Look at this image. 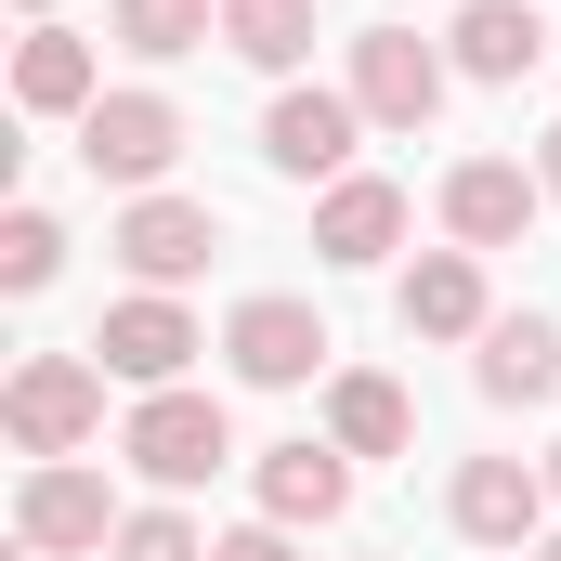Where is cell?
Returning <instances> with one entry per match:
<instances>
[{
    "label": "cell",
    "mask_w": 561,
    "mask_h": 561,
    "mask_svg": "<svg viewBox=\"0 0 561 561\" xmlns=\"http://www.w3.org/2000/svg\"><path fill=\"white\" fill-rule=\"evenodd\" d=\"M222 39H236V53H249V66H300V53H313V0H222Z\"/></svg>",
    "instance_id": "cell-19"
},
{
    "label": "cell",
    "mask_w": 561,
    "mask_h": 561,
    "mask_svg": "<svg viewBox=\"0 0 561 561\" xmlns=\"http://www.w3.org/2000/svg\"><path fill=\"white\" fill-rule=\"evenodd\" d=\"M536 183H549V209H561V118H549V157H536Z\"/></svg>",
    "instance_id": "cell-24"
},
{
    "label": "cell",
    "mask_w": 561,
    "mask_h": 561,
    "mask_svg": "<svg viewBox=\"0 0 561 561\" xmlns=\"http://www.w3.org/2000/svg\"><path fill=\"white\" fill-rule=\"evenodd\" d=\"M183 157V105L170 92H105L92 118H79V170L92 183H157Z\"/></svg>",
    "instance_id": "cell-7"
},
{
    "label": "cell",
    "mask_w": 561,
    "mask_h": 561,
    "mask_svg": "<svg viewBox=\"0 0 561 561\" xmlns=\"http://www.w3.org/2000/svg\"><path fill=\"white\" fill-rule=\"evenodd\" d=\"M405 327L419 340H483L496 313H483V249H431L419 275H405Z\"/></svg>",
    "instance_id": "cell-18"
},
{
    "label": "cell",
    "mask_w": 561,
    "mask_h": 561,
    "mask_svg": "<svg viewBox=\"0 0 561 561\" xmlns=\"http://www.w3.org/2000/svg\"><path fill=\"white\" fill-rule=\"evenodd\" d=\"M444 39H457V79H496V92H510V79H536V53H549V13H536V0H470Z\"/></svg>",
    "instance_id": "cell-13"
},
{
    "label": "cell",
    "mask_w": 561,
    "mask_h": 561,
    "mask_svg": "<svg viewBox=\"0 0 561 561\" xmlns=\"http://www.w3.org/2000/svg\"><path fill=\"white\" fill-rule=\"evenodd\" d=\"M209 561H300V549H287V523H236V536H222Z\"/></svg>",
    "instance_id": "cell-23"
},
{
    "label": "cell",
    "mask_w": 561,
    "mask_h": 561,
    "mask_svg": "<svg viewBox=\"0 0 561 561\" xmlns=\"http://www.w3.org/2000/svg\"><path fill=\"white\" fill-rule=\"evenodd\" d=\"M0 431H13L26 457H79V444L105 431V366H92V353H26L13 392H0Z\"/></svg>",
    "instance_id": "cell-1"
},
{
    "label": "cell",
    "mask_w": 561,
    "mask_h": 561,
    "mask_svg": "<svg viewBox=\"0 0 561 561\" xmlns=\"http://www.w3.org/2000/svg\"><path fill=\"white\" fill-rule=\"evenodd\" d=\"M53 275H66V222H53V209H13V222H0V287L39 300Z\"/></svg>",
    "instance_id": "cell-20"
},
{
    "label": "cell",
    "mask_w": 561,
    "mask_h": 561,
    "mask_svg": "<svg viewBox=\"0 0 561 561\" xmlns=\"http://www.w3.org/2000/svg\"><path fill=\"white\" fill-rule=\"evenodd\" d=\"M353 131H366V105H353V92H275L262 157H275L287 183H340V170H353Z\"/></svg>",
    "instance_id": "cell-10"
},
{
    "label": "cell",
    "mask_w": 561,
    "mask_h": 561,
    "mask_svg": "<svg viewBox=\"0 0 561 561\" xmlns=\"http://www.w3.org/2000/svg\"><path fill=\"white\" fill-rule=\"evenodd\" d=\"M536 209H549V183H536L523 157H457V170H444V236H457V249H523Z\"/></svg>",
    "instance_id": "cell-8"
},
{
    "label": "cell",
    "mask_w": 561,
    "mask_h": 561,
    "mask_svg": "<svg viewBox=\"0 0 561 561\" xmlns=\"http://www.w3.org/2000/svg\"><path fill=\"white\" fill-rule=\"evenodd\" d=\"M209 26H222V0H118V39L157 53V66H170V53H196Z\"/></svg>",
    "instance_id": "cell-21"
},
{
    "label": "cell",
    "mask_w": 561,
    "mask_h": 561,
    "mask_svg": "<svg viewBox=\"0 0 561 561\" xmlns=\"http://www.w3.org/2000/svg\"><path fill=\"white\" fill-rule=\"evenodd\" d=\"M536 523H549V470H523V457H470L457 470V536L470 549H536Z\"/></svg>",
    "instance_id": "cell-11"
},
{
    "label": "cell",
    "mask_w": 561,
    "mask_h": 561,
    "mask_svg": "<svg viewBox=\"0 0 561 561\" xmlns=\"http://www.w3.org/2000/svg\"><path fill=\"white\" fill-rule=\"evenodd\" d=\"M118 496H105V470H79V457H39L26 483H13V536L26 549H118Z\"/></svg>",
    "instance_id": "cell-6"
},
{
    "label": "cell",
    "mask_w": 561,
    "mask_h": 561,
    "mask_svg": "<svg viewBox=\"0 0 561 561\" xmlns=\"http://www.w3.org/2000/svg\"><path fill=\"white\" fill-rule=\"evenodd\" d=\"M327 444H340V457H405V444H419V405H405L379 366H340V379H327Z\"/></svg>",
    "instance_id": "cell-16"
},
{
    "label": "cell",
    "mask_w": 561,
    "mask_h": 561,
    "mask_svg": "<svg viewBox=\"0 0 561 561\" xmlns=\"http://www.w3.org/2000/svg\"><path fill=\"white\" fill-rule=\"evenodd\" d=\"M118 457H131L144 483H209L222 457H236V419H222V392H144L131 405V431H118Z\"/></svg>",
    "instance_id": "cell-2"
},
{
    "label": "cell",
    "mask_w": 561,
    "mask_h": 561,
    "mask_svg": "<svg viewBox=\"0 0 561 561\" xmlns=\"http://www.w3.org/2000/svg\"><path fill=\"white\" fill-rule=\"evenodd\" d=\"M13 105H26V118H92V105H105L92 39H79V26H26V53H13Z\"/></svg>",
    "instance_id": "cell-14"
},
{
    "label": "cell",
    "mask_w": 561,
    "mask_h": 561,
    "mask_svg": "<svg viewBox=\"0 0 561 561\" xmlns=\"http://www.w3.org/2000/svg\"><path fill=\"white\" fill-rule=\"evenodd\" d=\"M523 561H561V536H536V549H523Z\"/></svg>",
    "instance_id": "cell-26"
},
{
    "label": "cell",
    "mask_w": 561,
    "mask_h": 561,
    "mask_svg": "<svg viewBox=\"0 0 561 561\" xmlns=\"http://www.w3.org/2000/svg\"><path fill=\"white\" fill-rule=\"evenodd\" d=\"M209 249H222V209H209V196H131V209H118V262H131L144 287L209 275Z\"/></svg>",
    "instance_id": "cell-9"
},
{
    "label": "cell",
    "mask_w": 561,
    "mask_h": 561,
    "mask_svg": "<svg viewBox=\"0 0 561 561\" xmlns=\"http://www.w3.org/2000/svg\"><path fill=\"white\" fill-rule=\"evenodd\" d=\"M470 379H483L496 405L561 392V327H549V313H496V327H483V353H470Z\"/></svg>",
    "instance_id": "cell-17"
},
{
    "label": "cell",
    "mask_w": 561,
    "mask_h": 561,
    "mask_svg": "<svg viewBox=\"0 0 561 561\" xmlns=\"http://www.w3.org/2000/svg\"><path fill=\"white\" fill-rule=\"evenodd\" d=\"M222 353H236V379H249V392H300L340 340H327V313H313V300L262 287V300H236V313H222Z\"/></svg>",
    "instance_id": "cell-3"
},
{
    "label": "cell",
    "mask_w": 561,
    "mask_h": 561,
    "mask_svg": "<svg viewBox=\"0 0 561 561\" xmlns=\"http://www.w3.org/2000/svg\"><path fill=\"white\" fill-rule=\"evenodd\" d=\"M105 561H209V536H196L183 510H131V523H118V549H105Z\"/></svg>",
    "instance_id": "cell-22"
},
{
    "label": "cell",
    "mask_w": 561,
    "mask_h": 561,
    "mask_svg": "<svg viewBox=\"0 0 561 561\" xmlns=\"http://www.w3.org/2000/svg\"><path fill=\"white\" fill-rule=\"evenodd\" d=\"M209 340H196V313L170 300V287H144V300H118L105 327H92V366L105 379H131V392H183V366H196Z\"/></svg>",
    "instance_id": "cell-5"
},
{
    "label": "cell",
    "mask_w": 561,
    "mask_h": 561,
    "mask_svg": "<svg viewBox=\"0 0 561 561\" xmlns=\"http://www.w3.org/2000/svg\"><path fill=\"white\" fill-rule=\"evenodd\" d=\"M340 510H353L340 444H262V523H340Z\"/></svg>",
    "instance_id": "cell-15"
},
{
    "label": "cell",
    "mask_w": 561,
    "mask_h": 561,
    "mask_svg": "<svg viewBox=\"0 0 561 561\" xmlns=\"http://www.w3.org/2000/svg\"><path fill=\"white\" fill-rule=\"evenodd\" d=\"M392 236H405V183L340 170V183L313 196V249H327V262H392Z\"/></svg>",
    "instance_id": "cell-12"
},
{
    "label": "cell",
    "mask_w": 561,
    "mask_h": 561,
    "mask_svg": "<svg viewBox=\"0 0 561 561\" xmlns=\"http://www.w3.org/2000/svg\"><path fill=\"white\" fill-rule=\"evenodd\" d=\"M340 92L366 105V131H431V105H444V53H431L419 26H366Z\"/></svg>",
    "instance_id": "cell-4"
},
{
    "label": "cell",
    "mask_w": 561,
    "mask_h": 561,
    "mask_svg": "<svg viewBox=\"0 0 561 561\" xmlns=\"http://www.w3.org/2000/svg\"><path fill=\"white\" fill-rule=\"evenodd\" d=\"M26 13H53V0H26Z\"/></svg>",
    "instance_id": "cell-27"
},
{
    "label": "cell",
    "mask_w": 561,
    "mask_h": 561,
    "mask_svg": "<svg viewBox=\"0 0 561 561\" xmlns=\"http://www.w3.org/2000/svg\"><path fill=\"white\" fill-rule=\"evenodd\" d=\"M536 470H549V496H561V444H549V457H536Z\"/></svg>",
    "instance_id": "cell-25"
}]
</instances>
